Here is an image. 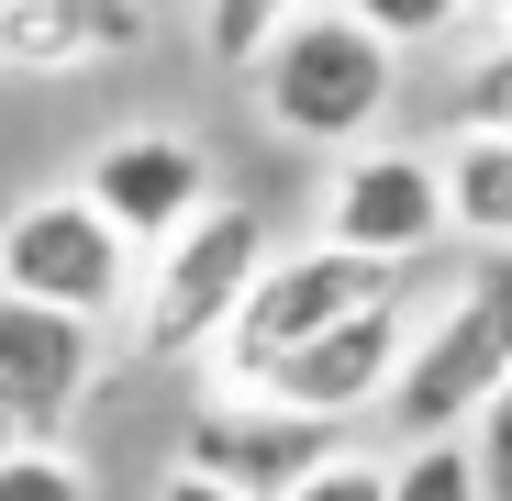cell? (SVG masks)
<instances>
[{
  "label": "cell",
  "mask_w": 512,
  "mask_h": 501,
  "mask_svg": "<svg viewBox=\"0 0 512 501\" xmlns=\"http://www.w3.org/2000/svg\"><path fill=\"white\" fill-rule=\"evenodd\" d=\"M501 379H512V257H468L435 312H412V357H401V390H390V435L401 446L468 435Z\"/></svg>",
  "instance_id": "6da1fadb"
},
{
  "label": "cell",
  "mask_w": 512,
  "mask_h": 501,
  "mask_svg": "<svg viewBox=\"0 0 512 501\" xmlns=\"http://www.w3.org/2000/svg\"><path fill=\"white\" fill-rule=\"evenodd\" d=\"M268 257H279L268 212H256V201H212L190 234H167L156 257H145L123 334H134L156 368H212V346L234 334V312H245V290H256Z\"/></svg>",
  "instance_id": "7a4b0ae2"
},
{
  "label": "cell",
  "mask_w": 512,
  "mask_h": 501,
  "mask_svg": "<svg viewBox=\"0 0 512 501\" xmlns=\"http://www.w3.org/2000/svg\"><path fill=\"white\" fill-rule=\"evenodd\" d=\"M245 78H256V112H268V134L323 145V156L379 145V123H390V101H401V56H390L368 23H346V12H301L268 56L245 67Z\"/></svg>",
  "instance_id": "3957f363"
},
{
  "label": "cell",
  "mask_w": 512,
  "mask_h": 501,
  "mask_svg": "<svg viewBox=\"0 0 512 501\" xmlns=\"http://www.w3.org/2000/svg\"><path fill=\"white\" fill-rule=\"evenodd\" d=\"M412 279L401 268H368V257H346V245H279L268 268H256V290H245V312H234V334L212 346V390H256L279 357H301L312 334H334V323H357V312H379V301H401Z\"/></svg>",
  "instance_id": "277c9868"
},
{
  "label": "cell",
  "mask_w": 512,
  "mask_h": 501,
  "mask_svg": "<svg viewBox=\"0 0 512 501\" xmlns=\"http://www.w3.org/2000/svg\"><path fill=\"white\" fill-rule=\"evenodd\" d=\"M134 279H145V257L101 223V201L78 179L0 212V301H45V312H78L112 334L134 312Z\"/></svg>",
  "instance_id": "5b68a950"
},
{
  "label": "cell",
  "mask_w": 512,
  "mask_h": 501,
  "mask_svg": "<svg viewBox=\"0 0 512 501\" xmlns=\"http://www.w3.org/2000/svg\"><path fill=\"white\" fill-rule=\"evenodd\" d=\"M357 435L346 424H323V412H290L268 390H201L190 401V424H179V468L234 490V501H290L312 468H334Z\"/></svg>",
  "instance_id": "8992f818"
},
{
  "label": "cell",
  "mask_w": 512,
  "mask_h": 501,
  "mask_svg": "<svg viewBox=\"0 0 512 501\" xmlns=\"http://www.w3.org/2000/svg\"><path fill=\"white\" fill-rule=\"evenodd\" d=\"M446 234H457L446 223V156H423V145H357V156H334V179H323V245H346V257L412 279V257H435Z\"/></svg>",
  "instance_id": "52a82bcc"
},
{
  "label": "cell",
  "mask_w": 512,
  "mask_h": 501,
  "mask_svg": "<svg viewBox=\"0 0 512 501\" xmlns=\"http://www.w3.org/2000/svg\"><path fill=\"white\" fill-rule=\"evenodd\" d=\"M78 190L101 201V223L134 245V257H156L167 234H190V223L223 201L201 134H179V123H123V134H101L90 167H78Z\"/></svg>",
  "instance_id": "ba28073f"
},
{
  "label": "cell",
  "mask_w": 512,
  "mask_h": 501,
  "mask_svg": "<svg viewBox=\"0 0 512 501\" xmlns=\"http://www.w3.org/2000/svg\"><path fill=\"white\" fill-rule=\"evenodd\" d=\"M90 390H101V323L45 312V301H0V424L23 446H67Z\"/></svg>",
  "instance_id": "9c48e42d"
},
{
  "label": "cell",
  "mask_w": 512,
  "mask_h": 501,
  "mask_svg": "<svg viewBox=\"0 0 512 501\" xmlns=\"http://www.w3.org/2000/svg\"><path fill=\"white\" fill-rule=\"evenodd\" d=\"M401 357H412V290L401 301H379V312H357V323H334V334H312L301 357H279L268 379V401H290V412H323V424H368V412H390V390H401Z\"/></svg>",
  "instance_id": "30bf717a"
},
{
  "label": "cell",
  "mask_w": 512,
  "mask_h": 501,
  "mask_svg": "<svg viewBox=\"0 0 512 501\" xmlns=\"http://www.w3.org/2000/svg\"><path fill=\"white\" fill-rule=\"evenodd\" d=\"M145 45V0H0V78H90Z\"/></svg>",
  "instance_id": "8fae6325"
},
{
  "label": "cell",
  "mask_w": 512,
  "mask_h": 501,
  "mask_svg": "<svg viewBox=\"0 0 512 501\" xmlns=\"http://www.w3.org/2000/svg\"><path fill=\"white\" fill-rule=\"evenodd\" d=\"M446 223L479 257H512V134H457L446 145Z\"/></svg>",
  "instance_id": "7c38bea8"
},
{
  "label": "cell",
  "mask_w": 512,
  "mask_h": 501,
  "mask_svg": "<svg viewBox=\"0 0 512 501\" xmlns=\"http://www.w3.org/2000/svg\"><path fill=\"white\" fill-rule=\"evenodd\" d=\"M301 12H323V0H201L190 23H201V56H212V67H256Z\"/></svg>",
  "instance_id": "4fadbf2b"
},
{
  "label": "cell",
  "mask_w": 512,
  "mask_h": 501,
  "mask_svg": "<svg viewBox=\"0 0 512 501\" xmlns=\"http://www.w3.org/2000/svg\"><path fill=\"white\" fill-rule=\"evenodd\" d=\"M446 112H457V134H512V23H490V45H468Z\"/></svg>",
  "instance_id": "5bb4252c"
},
{
  "label": "cell",
  "mask_w": 512,
  "mask_h": 501,
  "mask_svg": "<svg viewBox=\"0 0 512 501\" xmlns=\"http://www.w3.org/2000/svg\"><path fill=\"white\" fill-rule=\"evenodd\" d=\"M390 501H490V490H479V457H468V435L401 446V457H390Z\"/></svg>",
  "instance_id": "9a60e30c"
},
{
  "label": "cell",
  "mask_w": 512,
  "mask_h": 501,
  "mask_svg": "<svg viewBox=\"0 0 512 501\" xmlns=\"http://www.w3.org/2000/svg\"><path fill=\"white\" fill-rule=\"evenodd\" d=\"M0 501H101V479L78 446H12L0 457Z\"/></svg>",
  "instance_id": "2e32d148"
},
{
  "label": "cell",
  "mask_w": 512,
  "mask_h": 501,
  "mask_svg": "<svg viewBox=\"0 0 512 501\" xmlns=\"http://www.w3.org/2000/svg\"><path fill=\"white\" fill-rule=\"evenodd\" d=\"M346 23H368L390 56H412V45H446L457 23H468V0H334Z\"/></svg>",
  "instance_id": "e0dca14e"
},
{
  "label": "cell",
  "mask_w": 512,
  "mask_h": 501,
  "mask_svg": "<svg viewBox=\"0 0 512 501\" xmlns=\"http://www.w3.org/2000/svg\"><path fill=\"white\" fill-rule=\"evenodd\" d=\"M290 501H390V457H368V446H346L334 468H312Z\"/></svg>",
  "instance_id": "ac0fdd59"
},
{
  "label": "cell",
  "mask_w": 512,
  "mask_h": 501,
  "mask_svg": "<svg viewBox=\"0 0 512 501\" xmlns=\"http://www.w3.org/2000/svg\"><path fill=\"white\" fill-rule=\"evenodd\" d=\"M468 457H479V490H490V501H512V379L490 390V412L468 424Z\"/></svg>",
  "instance_id": "d6986e66"
},
{
  "label": "cell",
  "mask_w": 512,
  "mask_h": 501,
  "mask_svg": "<svg viewBox=\"0 0 512 501\" xmlns=\"http://www.w3.org/2000/svg\"><path fill=\"white\" fill-rule=\"evenodd\" d=\"M156 501H234V490H212V479H190V468H167V479H156Z\"/></svg>",
  "instance_id": "ffe728a7"
},
{
  "label": "cell",
  "mask_w": 512,
  "mask_h": 501,
  "mask_svg": "<svg viewBox=\"0 0 512 501\" xmlns=\"http://www.w3.org/2000/svg\"><path fill=\"white\" fill-rule=\"evenodd\" d=\"M468 12H490V23H512V0H468Z\"/></svg>",
  "instance_id": "44dd1931"
},
{
  "label": "cell",
  "mask_w": 512,
  "mask_h": 501,
  "mask_svg": "<svg viewBox=\"0 0 512 501\" xmlns=\"http://www.w3.org/2000/svg\"><path fill=\"white\" fill-rule=\"evenodd\" d=\"M12 446H23V435H12V424H0V457H12Z\"/></svg>",
  "instance_id": "7402d4cb"
}]
</instances>
